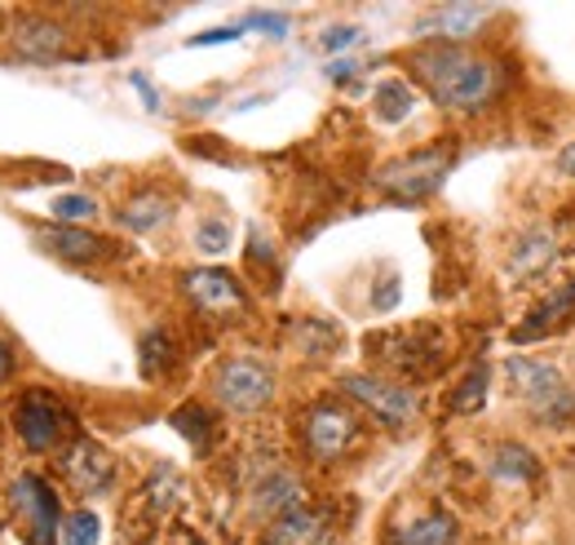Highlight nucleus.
I'll return each instance as SVG.
<instances>
[{"instance_id": "obj_30", "label": "nucleus", "mask_w": 575, "mask_h": 545, "mask_svg": "<svg viewBox=\"0 0 575 545\" xmlns=\"http://www.w3.org/2000/svg\"><path fill=\"white\" fill-rule=\"evenodd\" d=\"M363 40V31L359 27H327L323 36H319V44L327 49V53H336V49H350V44H359Z\"/></svg>"}, {"instance_id": "obj_19", "label": "nucleus", "mask_w": 575, "mask_h": 545, "mask_svg": "<svg viewBox=\"0 0 575 545\" xmlns=\"http://www.w3.org/2000/svg\"><path fill=\"white\" fill-rule=\"evenodd\" d=\"M487 471H492V480H501V484H532V480L541 475V462H536V453L523 448V444H501V448H492Z\"/></svg>"}, {"instance_id": "obj_11", "label": "nucleus", "mask_w": 575, "mask_h": 545, "mask_svg": "<svg viewBox=\"0 0 575 545\" xmlns=\"http://www.w3.org/2000/svg\"><path fill=\"white\" fill-rule=\"evenodd\" d=\"M492 13H496L492 4H434L416 18V36L434 44H452V40L474 36Z\"/></svg>"}, {"instance_id": "obj_36", "label": "nucleus", "mask_w": 575, "mask_h": 545, "mask_svg": "<svg viewBox=\"0 0 575 545\" xmlns=\"http://www.w3.org/2000/svg\"><path fill=\"white\" fill-rule=\"evenodd\" d=\"M558 173H567V178H575V142H567V147L558 151Z\"/></svg>"}, {"instance_id": "obj_16", "label": "nucleus", "mask_w": 575, "mask_h": 545, "mask_svg": "<svg viewBox=\"0 0 575 545\" xmlns=\"http://www.w3.org/2000/svg\"><path fill=\"white\" fill-rule=\"evenodd\" d=\"M385 545H456V519L447 511H430V515L394 528Z\"/></svg>"}, {"instance_id": "obj_37", "label": "nucleus", "mask_w": 575, "mask_h": 545, "mask_svg": "<svg viewBox=\"0 0 575 545\" xmlns=\"http://www.w3.org/2000/svg\"><path fill=\"white\" fill-rule=\"evenodd\" d=\"M169 545H204L191 528H173V537H169Z\"/></svg>"}, {"instance_id": "obj_14", "label": "nucleus", "mask_w": 575, "mask_h": 545, "mask_svg": "<svg viewBox=\"0 0 575 545\" xmlns=\"http://www.w3.org/2000/svg\"><path fill=\"white\" fill-rule=\"evenodd\" d=\"M572 315H575V280L572 284H563L554 297H545V302H541V306H536V311L514 329V342H518V346L541 342V337H549L558 324H567Z\"/></svg>"}, {"instance_id": "obj_1", "label": "nucleus", "mask_w": 575, "mask_h": 545, "mask_svg": "<svg viewBox=\"0 0 575 545\" xmlns=\"http://www.w3.org/2000/svg\"><path fill=\"white\" fill-rule=\"evenodd\" d=\"M412 71L416 80L430 89V98L447 111L474 115L492 102L496 93V67L487 58L465 53L461 44H425L412 53Z\"/></svg>"}, {"instance_id": "obj_35", "label": "nucleus", "mask_w": 575, "mask_h": 545, "mask_svg": "<svg viewBox=\"0 0 575 545\" xmlns=\"http://www.w3.org/2000/svg\"><path fill=\"white\" fill-rule=\"evenodd\" d=\"M394 302H399V280H385V289L372 293V306H376V311H390Z\"/></svg>"}, {"instance_id": "obj_23", "label": "nucleus", "mask_w": 575, "mask_h": 545, "mask_svg": "<svg viewBox=\"0 0 575 545\" xmlns=\"http://www.w3.org/2000/svg\"><path fill=\"white\" fill-rule=\"evenodd\" d=\"M173 369V337L169 329H151L142 337V377H160Z\"/></svg>"}, {"instance_id": "obj_32", "label": "nucleus", "mask_w": 575, "mask_h": 545, "mask_svg": "<svg viewBox=\"0 0 575 545\" xmlns=\"http://www.w3.org/2000/svg\"><path fill=\"white\" fill-rule=\"evenodd\" d=\"M244 36V22L240 27H213V31H204V36H191L186 44L191 49H204V44H226V40H240Z\"/></svg>"}, {"instance_id": "obj_18", "label": "nucleus", "mask_w": 575, "mask_h": 545, "mask_svg": "<svg viewBox=\"0 0 575 545\" xmlns=\"http://www.w3.org/2000/svg\"><path fill=\"white\" fill-rule=\"evenodd\" d=\"M554 258H558V240H554L545 226H532L527 235H518V244H514V253H510V271L536 275V271H545Z\"/></svg>"}, {"instance_id": "obj_25", "label": "nucleus", "mask_w": 575, "mask_h": 545, "mask_svg": "<svg viewBox=\"0 0 575 545\" xmlns=\"http://www.w3.org/2000/svg\"><path fill=\"white\" fill-rule=\"evenodd\" d=\"M102 537V524L93 511H75L62 519V545H98Z\"/></svg>"}, {"instance_id": "obj_21", "label": "nucleus", "mask_w": 575, "mask_h": 545, "mask_svg": "<svg viewBox=\"0 0 575 545\" xmlns=\"http://www.w3.org/2000/svg\"><path fill=\"white\" fill-rule=\"evenodd\" d=\"M336 342H341V333L327 320H296L292 324V346L305 360H327L336 351Z\"/></svg>"}, {"instance_id": "obj_7", "label": "nucleus", "mask_w": 575, "mask_h": 545, "mask_svg": "<svg viewBox=\"0 0 575 545\" xmlns=\"http://www.w3.org/2000/svg\"><path fill=\"white\" fill-rule=\"evenodd\" d=\"M182 289L186 297L195 302V311L204 315H218V320H235L249 311V297L240 289V280L231 271H218V266H200V271H186L182 275Z\"/></svg>"}, {"instance_id": "obj_33", "label": "nucleus", "mask_w": 575, "mask_h": 545, "mask_svg": "<svg viewBox=\"0 0 575 545\" xmlns=\"http://www.w3.org/2000/svg\"><path fill=\"white\" fill-rule=\"evenodd\" d=\"M129 84H133V89H138V93L147 98V107H151V111H160V93L151 89V80H147L142 71H133V75H129Z\"/></svg>"}, {"instance_id": "obj_5", "label": "nucleus", "mask_w": 575, "mask_h": 545, "mask_svg": "<svg viewBox=\"0 0 575 545\" xmlns=\"http://www.w3.org/2000/svg\"><path fill=\"white\" fill-rule=\"evenodd\" d=\"M341 391L354 404H363L367 413H376V422H385V426H412L421 417V400L407 386H394V382H381V377H367V373H345Z\"/></svg>"}, {"instance_id": "obj_34", "label": "nucleus", "mask_w": 575, "mask_h": 545, "mask_svg": "<svg viewBox=\"0 0 575 545\" xmlns=\"http://www.w3.org/2000/svg\"><path fill=\"white\" fill-rule=\"evenodd\" d=\"M350 75H359V62H354V58H336V62L327 67V80H336V84L350 80Z\"/></svg>"}, {"instance_id": "obj_38", "label": "nucleus", "mask_w": 575, "mask_h": 545, "mask_svg": "<svg viewBox=\"0 0 575 545\" xmlns=\"http://www.w3.org/2000/svg\"><path fill=\"white\" fill-rule=\"evenodd\" d=\"M4 377H9V351L0 346V382H4Z\"/></svg>"}, {"instance_id": "obj_9", "label": "nucleus", "mask_w": 575, "mask_h": 545, "mask_svg": "<svg viewBox=\"0 0 575 545\" xmlns=\"http://www.w3.org/2000/svg\"><path fill=\"white\" fill-rule=\"evenodd\" d=\"M359 440V417L341 404H314L305 413V448L319 462H336Z\"/></svg>"}, {"instance_id": "obj_28", "label": "nucleus", "mask_w": 575, "mask_h": 545, "mask_svg": "<svg viewBox=\"0 0 575 545\" xmlns=\"http://www.w3.org/2000/svg\"><path fill=\"white\" fill-rule=\"evenodd\" d=\"M195 244H200V253H209V258L226 253V244H231V226H226V218H204V222L195 226Z\"/></svg>"}, {"instance_id": "obj_10", "label": "nucleus", "mask_w": 575, "mask_h": 545, "mask_svg": "<svg viewBox=\"0 0 575 545\" xmlns=\"http://www.w3.org/2000/svg\"><path fill=\"white\" fill-rule=\"evenodd\" d=\"M62 475L71 480L75 493H84V497H107L111 484H115V457H111L102 444H93V440H75V444L67 448V457H62Z\"/></svg>"}, {"instance_id": "obj_2", "label": "nucleus", "mask_w": 575, "mask_h": 545, "mask_svg": "<svg viewBox=\"0 0 575 545\" xmlns=\"http://www.w3.org/2000/svg\"><path fill=\"white\" fill-rule=\"evenodd\" d=\"M505 377H510L514 400H523V408H527L541 426H572L575 422V391L567 386V377H563L554 364L514 355V360L505 364Z\"/></svg>"}, {"instance_id": "obj_29", "label": "nucleus", "mask_w": 575, "mask_h": 545, "mask_svg": "<svg viewBox=\"0 0 575 545\" xmlns=\"http://www.w3.org/2000/svg\"><path fill=\"white\" fill-rule=\"evenodd\" d=\"M178 488H182V480H178V471H169V466H160V471H155V480L147 484V493H151V506H155V515H164V511H173V502H178Z\"/></svg>"}, {"instance_id": "obj_22", "label": "nucleus", "mask_w": 575, "mask_h": 545, "mask_svg": "<svg viewBox=\"0 0 575 545\" xmlns=\"http://www.w3.org/2000/svg\"><path fill=\"white\" fill-rule=\"evenodd\" d=\"M372 102H376V120H385V124H403L416 111V93L407 80H381Z\"/></svg>"}, {"instance_id": "obj_6", "label": "nucleus", "mask_w": 575, "mask_h": 545, "mask_svg": "<svg viewBox=\"0 0 575 545\" xmlns=\"http://www.w3.org/2000/svg\"><path fill=\"white\" fill-rule=\"evenodd\" d=\"M13 511L27 519V537L31 545H58L62 537V519H58V497L40 475H18L13 493H9Z\"/></svg>"}, {"instance_id": "obj_12", "label": "nucleus", "mask_w": 575, "mask_h": 545, "mask_svg": "<svg viewBox=\"0 0 575 545\" xmlns=\"http://www.w3.org/2000/svg\"><path fill=\"white\" fill-rule=\"evenodd\" d=\"M13 53L27 62H62V58H71L67 27H58L49 18H27L13 27Z\"/></svg>"}, {"instance_id": "obj_17", "label": "nucleus", "mask_w": 575, "mask_h": 545, "mask_svg": "<svg viewBox=\"0 0 575 545\" xmlns=\"http://www.w3.org/2000/svg\"><path fill=\"white\" fill-rule=\"evenodd\" d=\"M40 240H44V249L58 253L62 262H98V258L107 253V240H98V235H89V231H80V226H49Z\"/></svg>"}, {"instance_id": "obj_31", "label": "nucleus", "mask_w": 575, "mask_h": 545, "mask_svg": "<svg viewBox=\"0 0 575 545\" xmlns=\"http://www.w3.org/2000/svg\"><path fill=\"white\" fill-rule=\"evenodd\" d=\"M249 27H258V31H266V36H275V40H284L288 36V18L284 13H266V9H258V13H249V22H244V31Z\"/></svg>"}, {"instance_id": "obj_8", "label": "nucleus", "mask_w": 575, "mask_h": 545, "mask_svg": "<svg viewBox=\"0 0 575 545\" xmlns=\"http://www.w3.org/2000/svg\"><path fill=\"white\" fill-rule=\"evenodd\" d=\"M13 426H18V435H22V444H27L31 453H44V448H53V444L62 440V431H67V408H62L49 391H27V395L18 400Z\"/></svg>"}, {"instance_id": "obj_20", "label": "nucleus", "mask_w": 575, "mask_h": 545, "mask_svg": "<svg viewBox=\"0 0 575 545\" xmlns=\"http://www.w3.org/2000/svg\"><path fill=\"white\" fill-rule=\"evenodd\" d=\"M173 218V209H169V200L164 195H133L124 209H120V226H129V231H138V235H147V231H155V226H164Z\"/></svg>"}, {"instance_id": "obj_27", "label": "nucleus", "mask_w": 575, "mask_h": 545, "mask_svg": "<svg viewBox=\"0 0 575 545\" xmlns=\"http://www.w3.org/2000/svg\"><path fill=\"white\" fill-rule=\"evenodd\" d=\"M173 426H178L200 453H209V413H204V408H195V404H191V408H178V413H173Z\"/></svg>"}, {"instance_id": "obj_26", "label": "nucleus", "mask_w": 575, "mask_h": 545, "mask_svg": "<svg viewBox=\"0 0 575 545\" xmlns=\"http://www.w3.org/2000/svg\"><path fill=\"white\" fill-rule=\"evenodd\" d=\"M49 213H53L62 226H75V222H89V218H98V204H93L89 195H58V200L49 204Z\"/></svg>"}, {"instance_id": "obj_15", "label": "nucleus", "mask_w": 575, "mask_h": 545, "mask_svg": "<svg viewBox=\"0 0 575 545\" xmlns=\"http://www.w3.org/2000/svg\"><path fill=\"white\" fill-rule=\"evenodd\" d=\"M301 506V480L292 471H275L253 488V515L258 519H284Z\"/></svg>"}, {"instance_id": "obj_3", "label": "nucleus", "mask_w": 575, "mask_h": 545, "mask_svg": "<svg viewBox=\"0 0 575 545\" xmlns=\"http://www.w3.org/2000/svg\"><path fill=\"white\" fill-rule=\"evenodd\" d=\"M447 169H452V151L447 147H425V151H412V155L385 164L376 173V186L399 204H416V200H430L447 182Z\"/></svg>"}, {"instance_id": "obj_13", "label": "nucleus", "mask_w": 575, "mask_h": 545, "mask_svg": "<svg viewBox=\"0 0 575 545\" xmlns=\"http://www.w3.org/2000/svg\"><path fill=\"white\" fill-rule=\"evenodd\" d=\"M262 545H332V524H327L323 511L296 506V511H288L284 519H275L266 528Z\"/></svg>"}, {"instance_id": "obj_4", "label": "nucleus", "mask_w": 575, "mask_h": 545, "mask_svg": "<svg viewBox=\"0 0 575 545\" xmlns=\"http://www.w3.org/2000/svg\"><path fill=\"white\" fill-rule=\"evenodd\" d=\"M213 395L231 413H262L275 400V373L258 360H226L213 377Z\"/></svg>"}, {"instance_id": "obj_24", "label": "nucleus", "mask_w": 575, "mask_h": 545, "mask_svg": "<svg viewBox=\"0 0 575 545\" xmlns=\"http://www.w3.org/2000/svg\"><path fill=\"white\" fill-rule=\"evenodd\" d=\"M447 404H452V413H478V408L487 404V369H474Z\"/></svg>"}]
</instances>
